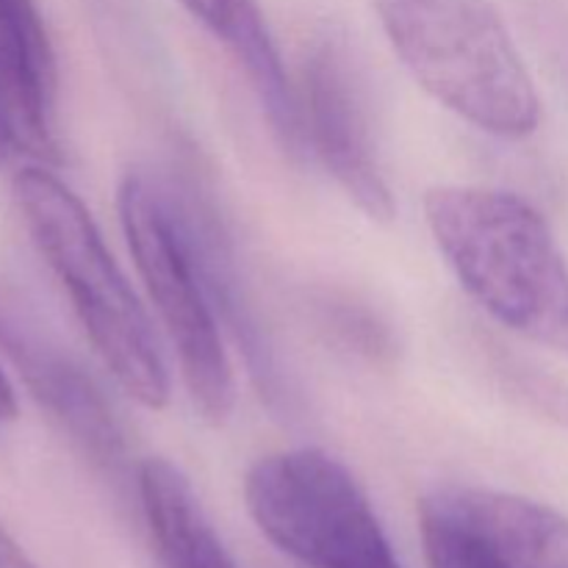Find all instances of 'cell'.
Returning a JSON list of instances; mask_svg holds the SVG:
<instances>
[{"instance_id":"6da1fadb","label":"cell","mask_w":568,"mask_h":568,"mask_svg":"<svg viewBox=\"0 0 568 568\" xmlns=\"http://www.w3.org/2000/svg\"><path fill=\"white\" fill-rule=\"evenodd\" d=\"M425 220L449 270L499 325L568 349V266L547 220L525 197L486 186H436Z\"/></svg>"},{"instance_id":"7a4b0ae2","label":"cell","mask_w":568,"mask_h":568,"mask_svg":"<svg viewBox=\"0 0 568 568\" xmlns=\"http://www.w3.org/2000/svg\"><path fill=\"white\" fill-rule=\"evenodd\" d=\"M14 197L33 244L59 277L105 369L139 405L164 408L170 375L153 322L105 247L87 205L42 166H26L14 178Z\"/></svg>"},{"instance_id":"3957f363","label":"cell","mask_w":568,"mask_h":568,"mask_svg":"<svg viewBox=\"0 0 568 568\" xmlns=\"http://www.w3.org/2000/svg\"><path fill=\"white\" fill-rule=\"evenodd\" d=\"M375 9L405 70L444 109L503 139L536 131L541 100L488 0H375Z\"/></svg>"},{"instance_id":"277c9868","label":"cell","mask_w":568,"mask_h":568,"mask_svg":"<svg viewBox=\"0 0 568 568\" xmlns=\"http://www.w3.org/2000/svg\"><path fill=\"white\" fill-rule=\"evenodd\" d=\"M116 211L144 292L175 347L189 399L205 422L222 425L236 403V383L220 320L161 178L128 170L116 189Z\"/></svg>"},{"instance_id":"5b68a950","label":"cell","mask_w":568,"mask_h":568,"mask_svg":"<svg viewBox=\"0 0 568 568\" xmlns=\"http://www.w3.org/2000/svg\"><path fill=\"white\" fill-rule=\"evenodd\" d=\"M244 503L258 530L311 568H403L353 471L320 447L255 460Z\"/></svg>"},{"instance_id":"8992f818","label":"cell","mask_w":568,"mask_h":568,"mask_svg":"<svg viewBox=\"0 0 568 568\" xmlns=\"http://www.w3.org/2000/svg\"><path fill=\"white\" fill-rule=\"evenodd\" d=\"M419 532L430 568H568V516L519 494L436 488Z\"/></svg>"},{"instance_id":"52a82bcc","label":"cell","mask_w":568,"mask_h":568,"mask_svg":"<svg viewBox=\"0 0 568 568\" xmlns=\"http://www.w3.org/2000/svg\"><path fill=\"white\" fill-rule=\"evenodd\" d=\"M300 116L305 144L349 203L372 222H392L397 209L372 136L358 67L336 28L316 31L305 50Z\"/></svg>"},{"instance_id":"ba28073f","label":"cell","mask_w":568,"mask_h":568,"mask_svg":"<svg viewBox=\"0 0 568 568\" xmlns=\"http://www.w3.org/2000/svg\"><path fill=\"white\" fill-rule=\"evenodd\" d=\"M0 353L67 442L103 475L128 460L125 433L92 372L20 294L0 288Z\"/></svg>"},{"instance_id":"9c48e42d","label":"cell","mask_w":568,"mask_h":568,"mask_svg":"<svg viewBox=\"0 0 568 568\" xmlns=\"http://www.w3.org/2000/svg\"><path fill=\"white\" fill-rule=\"evenodd\" d=\"M161 183L181 222L216 320L242 353L255 392L272 414L281 419H294L300 410V394L261 320L258 305L253 303V292L239 266L236 244L214 200L192 178H161Z\"/></svg>"},{"instance_id":"30bf717a","label":"cell","mask_w":568,"mask_h":568,"mask_svg":"<svg viewBox=\"0 0 568 568\" xmlns=\"http://www.w3.org/2000/svg\"><path fill=\"white\" fill-rule=\"evenodd\" d=\"M183 9L236 59L270 120L277 144L288 155L305 148L300 98L288 83L272 33L255 0H181Z\"/></svg>"},{"instance_id":"8fae6325","label":"cell","mask_w":568,"mask_h":568,"mask_svg":"<svg viewBox=\"0 0 568 568\" xmlns=\"http://www.w3.org/2000/svg\"><path fill=\"white\" fill-rule=\"evenodd\" d=\"M0 92L33 153H53L55 61L33 0H0Z\"/></svg>"},{"instance_id":"7c38bea8","label":"cell","mask_w":568,"mask_h":568,"mask_svg":"<svg viewBox=\"0 0 568 568\" xmlns=\"http://www.w3.org/2000/svg\"><path fill=\"white\" fill-rule=\"evenodd\" d=\"M144 521L164 568H239L175 464L150 458L136 475Z\"/></svg>"},{"instance_id":"4fadbf2b","label":"cell","mask_w":568,"mask_h":568,"mask_svg":"<svg viewBox=\"0 0 568 568\" xmlns=\"http://www.w3.org/2000/svg\"><path fill=\"white\" fill-rule=\"evenodd\" d=\"M311 314L316 327L344 353L369 364H392L397 355V338L392 325L369 305L342 292H316L311 297Z\"/></svg>"},{"instance_id":"5bb4252c","label":"cell","mask_w":568,"mask_h":568,"mask_svg":"<svg viewBox=\"0 0 568 568\" xmlns=\"http://www.w3.org/2000/svg\"><path fill=\"white\" fill-rule=\"evenodd\" d=\"M488 369L499 381V386L525 405L527 410L538 414L541 419L555 422V425L568 427V383L558 375L547 372L544 366L521 358L514 349L503 344L486 342Z\"/></svg>"},{"instance_id":"9a60e30c","label":"cell","mask_w":568,"mask_h":568,"mask_svg":"<svg viewBox=\"0 0 568 568\" xmlns=\"http://www.w3.org/2000/svg\"><path fill=\"white\" fill-rule=\"evenodd\" d=\"M26 153H33L31 142H28L17 114L11 111L9 100H6L3 92H0V166L9 164V161L17 159V155H26Z\"/></svg>"},{"instance_id":"2e32d148","label":"cell","mask_w":568,"mask_h":568,"mask_svg":"<svg viewBox=\"0 0 568 568\" xmlns=\"http://www.w3.org/2000/svg\"><path fill=\"white\" fill-rule=\"evenodd\" d=\"M544 44L555 70L568 87V11H552L544 17Z\"/></svg>"},{"instance_id":"e0dca14e","label":"cell","mask_w":568,"mask_h":568,"mask_svg":"<svg viewBox=\"0 0 568 568\" xmlns=\"http://www.w3.org/2000/svg\"><path fill=\"white\" fill-rule=\"evenodd\" d=\"M0 568H37L3 525H0Z\"/></svg>"},{"instance_id":"ac0fdd59","label":"cell","mask_w":568,"mask_h":568,"mask_svg":"<svg viewBox=\"0 0 568 568\" xmlns=\"http://www.w3.org/2000/svg\"><path fill=\"white\" fill-rule=\"evenodd\" d=\"M17 416V399H14V388H11L9 377H6L3 366H0V430L6 425H11Z\"/></svg>"}]
</instances>
